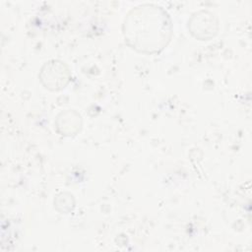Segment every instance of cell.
<instances>
[{"instance_id":"cell-2","label":"cell","mask_w":252,"mask_h":252,"mask_svg":"<svg viewBox=\"0 0 252 252\" xmlns=\"http://www.w3.org/2000/svg\"><path fill=\"white\" fill-rule=\"evenodd\" d=\"M70 78L67 67L59 61L46 63L40 72V80L45 88L51 90H59L64 88Z\"/></svg>"},{"instance_id":"cell-1","label":"cell","mask_w":252,"mask_h":252,"mask_svg":"<svg viewBox=\"0 0 252 252\" xmlns=\"http://www.w3.org/2000/svg\"><path fill=\"white\" fill-rule=\"evenodd\" d=\"M171 21L167 13L158 6L141 5L126 16L123 34L127 44L145 54L162 50L170 40Z\"/></svg>"}]
</instances>
